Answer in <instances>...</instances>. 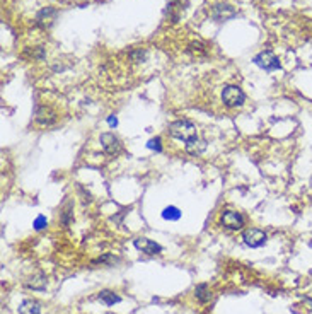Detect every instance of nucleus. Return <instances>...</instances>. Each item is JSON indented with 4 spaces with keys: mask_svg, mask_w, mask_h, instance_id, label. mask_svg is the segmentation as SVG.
<instances>
[{
    "mask_svg": "<svg viewBox=\"0 0 312 314\" xmlns=\"http://www.w3.org/2000/svg\"><path fill=\"white\" fill-rule=\"evenodd\" d=\"M169 133L174 137V139L190 143L196 139V126H194L191 122H188V120H179V122L171 123Z\"/></svg>",
    "mask_w": 312,
    "mask_h": 314,
    "instance_id": "1",
    "label": "nucleus"
},
{
    "mask_svg": "<svg viewBox=\"0 0 312 314\" xmlns=\"http://www.w3.org/2000/svg\"><path fill=\"white\" fill-rule=\"evenodd\" d=\"M244 99H246V96H244L243 89L237 87V86H227V87L222 91V101H224V105L229 106V108L243 106Z\"/></svg>",
    "mask_w": 312,
    "mask_h": 314,
    "instance_id": "2",
    "label": "nucleus"
},
{
    "mask_svg": "<svg viewBox=\"0 0 312 314\" xmlns=\"http://www.w3.org/2000/svg\"><path fill=\"white\" fill-rule=\"evenodd\" d=\"M254 63H256L260 69L266 70V72H273V70L280 69V60H278V56L271 52H261L260 55L254 56Z\"/></svg>",
    "mask_w": 312,
    "mask_h": 314,
    "instance_id": "3",
    "label": "nucleus"
},
{
    "mask_svg": "<svg viewBox=\"0 0 312 314\" xmlns=\"http://www.w3.org/2000/svg\"><path fill=\"white\" fill-rule=\"evenodd\" d=\"M224 227L230 230H239L244 227V217L241 212H236V210H227V212L222 213V219H220Z\"/></svg>",
    "mask_w": 312,
    "mask_h": 314,
    "instance_id": "4",
    "label": "nucleus"
},
{
    "mask_svg": "<svg viewBox=\"0 0 312 314\" xmlns=\"http://www.w3.org/2000/svg\"><path fill=\"white\" fill-rule=\"evenodd\" d=\"M243 239L246 243V246L249 248H261L266 243V234L260 229H246L243 232Z\"/></svg>",
    "mask_w": 312,
    "mask_h": 314,
    "instance_id": "5",
    "label": "nucleus"
},
{
    "mask_svg": "<svg viewBox=\"0 0 312 314\" xmlns=\"http://www.w3.org/2000/svg\"><path fill=\"white\" fill-rule=\"evenodd\" d=\"M133 244H135V248L139 249V251L145 253V255H157V253L162 251V246L147 238H137L135 241H133Z\"/></svg>",
    "mask_w": 312,
    "mask_h": 314,
    "instance_id": "6",
    "label": "nucleus"
},
{
    "mask_svg": "<svg viewBox=\"0 0 312 314\" xmlns=\"http://www.w3.org/2000/svg\"><path fill=\"white\" fill-rule=\"evenodd\" d=\"M99 140L103 149L108 154H111V156H115V154H118L121 150V143H120L118 137H115L113 133H103Z\"/></svg>",
    "mask_w": 312,
    "mask_h": 314,
    "instance_id": "7",
    "label": "nucleus"
},
{
    "mask_svg": "<svg viewBox=\"0 0 312 314\" xmlns=\"http://www.w3.org/2000/svg\"><path fill=\"white\" fill-rule=\"evenodd\" d=\"M234 16H236V11L230 5H217L213 9V19H217L219 22L227 21V19L234 17Z\"/></svg>",
    "mask_w": 312,
    "mask_h": 314,
    "instance_id": "8",
    "label": "nucleus"
},
{
    "mask_svg": "<svg viewBox=\"0 0 312 314\" xmlns=\"http://www.w3.org/2000/svg\"><path fill=\"white\" fill-rule=\"evenodd\" d=\"M39 313H41V306H39L38 300L26 299L19 306V314H39Z\"/></svg>",
    "mask_w": 312,
    "mask_h": 314,
    "instance_id": "9",
    "label": "nucleus"
},
{
    "mask_svg": "<svg viewBox=\"0 0 312 314\" xmlns=\"http://www.w3.org/2000/svg\"><path fill=\"white\" fill-rule=\"evenodd\" d=\"M97 299H99L104 306H115V304L121 302V297H120L118 294L111 292V290H103V292H99Z\"/></svg>",
    "mask_w": 312,
    "mask_h": 314,
    "instance_id": "10",
    "label": "nucleus"
},
{
    "mask_svg": "<svg viewBox=\"0 0 312 314\" xmlns=\"http://www.w3.org/2000/svg\"><path fill=\"white\" fill-rule=\"evenodd\" d=\"M194 296H196V299L200 300V302H208V300L212 299V294H210V289H208L207 283H200V285H196V289H194Z\"/></svg>",
    "mask_w": 312,
    "mask_h": 314,
    "instance_id": "11",
    "label": "nucleus"
},
{
    "mask_svg": "<svg viewBox=\"0 0 312 314\" xmlns=\"http://www.w3.org/2000/svg\"><path fill=\"white\" fill-rule=\"evenodd\" d=\"M205 149H207V142H203V140L194 139L193 142L186 143V150L191 154V156H198V154H201Z\"/></svg>",
    "mask_w": 312,
    "mask_h": 314,
    "instance_id": "12",
    "label": "nucleus"
},
{
    "mask_svg": "<svg viewBox=\"0 0 312 314\" xmlns=\"http://www.w3.org/2000/svg\"><path fill=\"white\" fill-rule=\"evenodd\" d=\"M55 16H56V11L55 9H45V11L41 12V14L38 16V24H41V26H48V24H52L53 22V19H55Z\"/></svg>",
    "mask_w": 312,
    "mask_h": 314,
    "instance_id": "13",
    "label": "nucleus"
},
{
    "mask_svg": "<svg viewBox=\"0 0 312 314\" xmlns=\"http://www.w3.org/2000/svg\"><path fill=\"white\" fill-rule=\"evenodd\" d=\"M26 285H28L29 289H33V290H43L46 287V280H45V277H43V275H35V277H31L28 282H26Z\"/></svg>",
    "mask_w": 312,
    "mask_h": 314,
    "instance_id": "14",
    "label": "nucleus"
},
{
    "mask_svg": "<svg viewBox=\"0 0 312 314\" xmlns=\"http://www.w3.org/2000/svg\"><path fill=\"white\" fill-rule=\"evenodd\" d=\"M162 219H166V220H179L181 219V212H179V209L177 207H166V209L162 210Z\"/></svg>",
    "mask_w": 312,
    "mask_h": 314,
    "instance_id": "15",
    "label": "nucleus"
},
{
    "mask_svg": "<svg viewBox=\"0 0 312 314\" xmlns=\"http://www.w3.org/2000/svg\"><path fill=\"white\" fill-rule=\"evenodd\" d=\"M46 224H48V220H46V217H45V215H38V217H36V220H35V229H36V230L45 229Z\"/></svg>",
    "mask_w": 312,
    "mask_h": 314,
    "instance_id": "16",
    "label": "nucleus"
},
{
    "mask_svg": "<svg viewBox=\"0 0 312 314\" xmlns=\"http://www.w3.org/2000/svg\"><path fill=\"white\" fill-rule=\"evenodd\" d=\"M147 147L152 150H157V152H160L162 150V147H160V139L159 137H156V139H150L149 143H147Z\"/></svg>",
    "mask_w": 312,
    "mask_h": 314,
    "instance_id": "17",
    "label": "nucleus"
},
{
    "mask_svg": "<svg viewBox=\"0 0 312 314\" xmlns=\"http://www.w3.org/2000/svg\"><path fill=\"white\" fill-rule=\"evenodd\" d=\"M108 125L109 126H116V125H118V120H116V116H109V118H108Z\"/></svg>",
    "mask_w": 312,
    "mask_h": 314,
    "instance_id": "18",
    "label": "nucleus"
}]
</instances>
